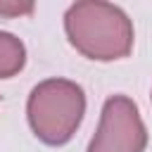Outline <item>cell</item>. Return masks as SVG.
Listing matches in <instances>:
<instances>
[{
  "mask_svg": "<svg viewBox=\"0 0 152 152\" xmlns=\"http://www.w3.org/2000/svg\"><path fill=\"white\" fill-rule=\"evenodd\" d=\"M64 33L76 52L93 62H116L131 55L135 31L128 14L102 0H81L64 12Z\"/></svg>",
  "mask_w": 152,
  "mask_h": 152,
  "instance_id": "1",
  "label": "cell"
},
{
  "mask_svg": "<svg viewBox=\"0 0 152 152\" xmlns=\"http://www.w3.org/2000/svg\"><path fill=\"white\" fill-rule=\"evenodd\" d=\"M86 114V93L76 81L45 78L36 83L26 100V119L33 135L50 145H66L78 131Z\"/></svg>",
  "mask_w": 152,
  "mask_h": 152,
  "instance_id": "2",
  "label": "cell"
},
{
  "mask_svg": "<svg viewBox=\"0 0 152 152\" xmlns=\"http://www.w3.org/2000/svg\"><path fill=\"white\" fill-rule=\"evenodd\" d=\"M145 147L147 128L142 124L138 104L128 95L107 97L88 152H145Z\"/></svg>",
  "mask_w": 152,
  "mask_h": 152,
  "instance_id": "3",
  "label": "cell"
},
{
  "mask_svg": "<svg viewBox=\"0 0 152 152\" xmlns=\"http://www.w3.org/2000/svg\"><path fill=\"white\" fill-rule=\"evenodd\" d=\"M24 64H26L24 43L10 31H0V78L17 76L24 69Z\"/></svg>",
  "mask_w": 152,
  "mask_h": 152,
  "instance_id": "4",
  "label": "cell"
},
{
  "mask_svg": "<svg viewBox=\"0 0 152 152\" xmlns=\"http://www.w3.org/2000/svg\"><path fill=\"white\" fill-rule=\"evenodd\" d=\"M36 10L33 2H24V0H0V17L2 19H17V17H26Z\"/></svg>",
  "mask_w": 152,
  "mask_h": 152,
  "instance_id": "5",
  "label": "cell"
}]
</instances>
